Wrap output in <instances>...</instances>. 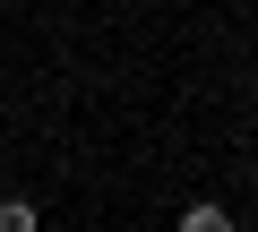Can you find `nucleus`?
<instances>
[{"label": "nucleus", "instance_id": "obj_2", "mask_svg": "<svg viewBox=\"0 0 258 232\" xmlns=\"http://www.w3.org/2000/svg\"><path fill=\"white\" fill-rule=\"evenodd\" d=\"M0 232H35V206L26 198H0Z\"/></svg>", "mask_w": 258, "mask_h": 232}, {"label": "nucleus", "instance_id": "obj_1", "mask_svg": "<svg viewBox=\"0 0 258 232\" xmlns=\"http://www.w3.org/2000/svg\"><path fill=\"white\" fill-rule=\"evenodd\" d=\"M181 232H232V206H181Z\"/></svg>", "mask_w": 258, "mask_h": 232}]
</instances>
